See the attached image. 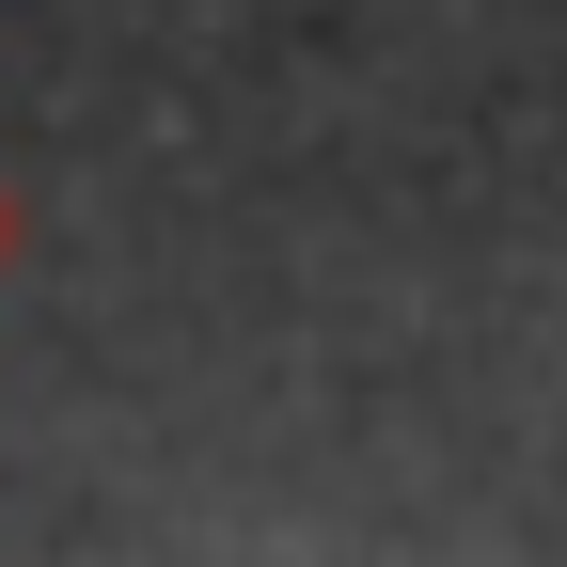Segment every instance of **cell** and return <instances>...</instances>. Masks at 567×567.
Returning <instances> with one entry per match:
<instances>
[{
    "mask_svg": "<svg viewBox=\"0 0 567 567\" xmlns=\"http://www.w3.org/2000/svg\"><path fill=\"white\" fill-rule=\"evenodd\" d=\"M17 237H32V221H17V189H0V268H17Z\"/></svg>",
    "mask_w": 567,
    "mask_h": 567,
    "instance_id": "obj_1",
    "label": "cell"
}]
</instances>
